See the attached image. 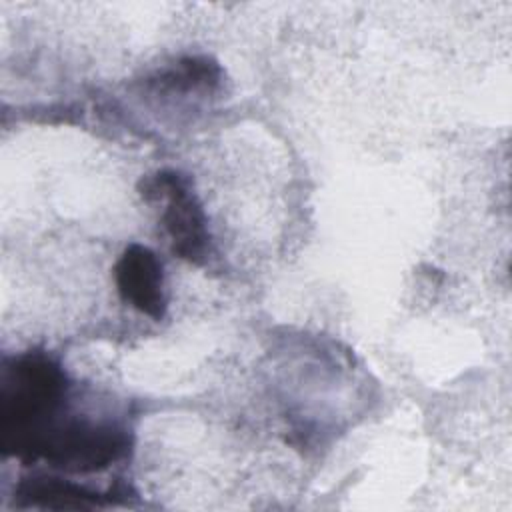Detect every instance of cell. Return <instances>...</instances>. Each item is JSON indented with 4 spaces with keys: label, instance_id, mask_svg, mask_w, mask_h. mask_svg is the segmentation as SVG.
Instances as JSON below:
<instances>
[{
    "label": "cell",
    "instance_id": "obj_4",
    "mask_svg": "<svg viewBox=\"0 0 512 512\" xmlns=\"http://www.w3.org/2000/svg\"><path fill=\"white\" fill-rule=\"evenodd\" d=\"M16 496L28 506L44 508H96L106 504L104 494L52 476L24 478Z\"/></svg>",
    "mask_w": 512,
    "mask_h": 512
},
{
    "label": "cell",
    "instance_id": "obj_2",
    "mask_svg": "<svg viewBox=\"0 0 512 512\" xmlns=\"http://www.w3.org/2000/svg\"><path fill=\"white\" fill-rule=\"evenodd\" d=\"M140 192L144 200L164 204L160 224L172 252L190 264H202L208 256L210 232L190 180L176 170H160L140 182Z\"/></svg>",
    "mask_w": 512,
    "mask_h": 512
},
{
    "label": "cell",
    "instance_id": "obj_5",
    "mask_svg": "<svg viewBox=\"0 0 512 512\" xmlns=\"http://www.w3.org/2000/svg\"><path fill=\"white\" fill-rule=\"evenodd\" d=\"M222 82L220 66L208 56H188L178 60L172 68L158 72L148 80L158 92H214Z\"/></svg>",
    "mask_w": 512,
    "mask_h": 512
},
{
    "label": "cell",
    "instance_id": "obj_1",
    "mask_svg": "<svg viewBox=\"0 0 512 512\" xmlns=\"http://www.w3.org/2000/svg\"><path fill=\"white\" fill-rule=\"evenodd\" d=\"M70 380L58 360L26 352L4 362L0 378V434L4 454L36 460L42 442L66 418Z\"/></svg>",
    "mask_w": 512,
    "mask_h": 512
},
{
    "label": "cell",
    "instance_id": "obj_3",
    "mask_svg": "<svg viewBox=\"0 0 512 512\" xmlns=\"http://www.w3.org/2000/svg\"><path fill=\"white\" fill-rule=\"evenodd\" d=\"M116 290L122 302L152 320H162L166 314L164 272L158 256L144 244H130L114 266Z\"/></svg>",
    "mask_w": 512,
    "mask_h": 512
}]
</instances>
